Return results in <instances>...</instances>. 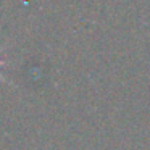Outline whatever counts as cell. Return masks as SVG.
<instances>
[{
	"instance_id": "obj_1",
	"label": "cell",
	"mask_w": 150,
	"mask_h": 150,
	"mask_svg": "<svg viewBox=\"0 0 150 150\" xmlns=\"http://www.w3.org/2000/svg\"><path fill=\"white\" fill-rule=\"evenodd\" d=\"M2 65H4V62H2V58H0V66H2Z\"/></svg>"
}]
</instances>
